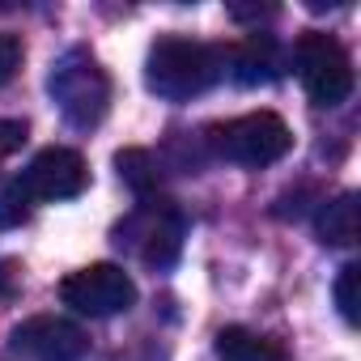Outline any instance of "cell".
<instances>
[{
	"mask_svg": "<svg viewBox=\"0 0 361 361\" xmlns=\"http://www.w3.org/2000/svg\"><path fill=\"white\" fill-rule=\"evenodd\" d=\"M226 77V47L166 35L145 56V85L166 102H192Z\"/></svg>",
	"mask_w": 361,
	"mask_h": 361,
	"instance_id": "1",
	"label": "cell"
},
{
	"mask_svg": "<svg viewBox=\"0 0 361 361\" xmlns=\"http://www.w3.org/2000/svg\"><path fill=\"white\" fill-rule=\"evenodd\" d=\"M47 94H51L56 111H60L73 128H81V132L98 128V123L106 119V111H111V77L102 73V64H98L85 47H68V51L51 64V73H47Z\"/></svg>",
	"mask_w": 361,
	"mask_h": 361,
	"instance_id": "2",
	"label": "cell"
},
{
	"mask_svg": "<svg viewBox=\"0 0 361 361\" xmlns=\"http://www.w3.org/2000/svg\"><path fill=\"white\" fill-rule=\"evenodd\" d=\"M183 213H178L170 200H140L119 226H115V243L123 251H132L140 264L149 268H170L178 259V251H183Z\"/></svg>",
	"mask_w": 361,
	"mask_h": 361,
	"instance_id": "3",
	"label": "cell"
},
{
	"mask_svg": "<svg viewBox=\"0 0 361 361\" xmlns=\"http://www.w3.org/2000/svg\"><path fill=\"white\" fill-rule=\"evenodd\" d=\"M209 145H213L217 157H226V161H234V166L259 170V166L281 161V157L293 149V132H289V123H285L281 115H272V111H251V115H238V119H230V123H217V128L209 132Z\"/></svg>",
	"mask_w": 361,
	"mask_h": 361,
	"instance_id": "4",
	"label": "cell"
},
{
	"mask_svg": "<svg viewBox=\"0 0 361 361\" xmlns=\"http://www.w3.org/2000/svg\"><path fill=\"white\" fill-rule=\"evenodd\" d=\"M293 68L314 106H340L353 94V60L340 47V39L323 30H306L293 47Z\"/></svg>",
	"mask_w": 361,
	"mask_h": 361,
	"instance_id": "5",
	"label": "cell"
},
{
	"mask_svg": "<svg viewBox=\"0 0 361 361\" xmlns=\"http://www.w3.org/2000/svg\"><path fill=\"white\" fill-rule=\"evenodd\" d=\"M60 302L73 306L77 314H90V319H111V314H123L132 310L136 302V281L119 268V264H90L73 276L60 281Z\"/></svg>",
	"mask_w": 361,
	"mask_h": 361,
	"instance_id": "6",
	"label": "cell"
},
{
	"mask_svg": "<svg viewBox=\"0 0 361 361\" xmlns=\"http://www.w3.org/2000/svg\"><path fill=\"white\" fill-rule=\"evenodd\" d=\"M9 344H13V353H22L30 361H85V353H90L85 327H77L73 319H60V314H35V319L18 323Z\"/></svg>",
	"mask_w": 361,
	"mask_h": 361,
	"instance_id": "7",
	"label": "cell"
},
{
	"mask_svg": "<svg viewBox=\"0 0 361 361\" xmlns=\"http://www.w3.org/2000/svg\"><path fill=\"white\" fill-rule=\"evenodd\" d=\"M22 178V188L30 200H73L90 188V166L77 149H43L35 153V161L18 174Z\"/></svg>",
	"mask_w": 361,
	"mask_h": 361,
	"instance_id": "8",
	"label": "cell"
},
{
	"mask_svg": "<svg viewBox=\"0 0 361 361\" xmlns=\"http://www.w3.org/2000/svg\"><path fill=\"white\" fill-rule=\"evenodd\" d=\"M226 73L238 81V85H247V90H255V85H272V81H281V73H285V51H281V43L272 39V35H247L243 43H234V47H226Z\"/></svg>",
	"mask_w": 361,
	"mask_h": 361,
	"instance_id": "9",
	"label": "cell"
},
{
	"mask_svg": "<svg viewBox=\"0 0 361 361\" xmlns=\"http://www.w3.org/2000/svg\"><path fill=\"white\" fill-rule=\"evenodd\" d=\"M314 230H319L323 247H353L357 234H361V196L344 192L331 204H323L319 217H314Z\"/></svg>",
	"mask_w": 361,
	"mask_h": 361,
	"instance_id": "10",
	"label": "cell"
},
{
	"mask_svg": "<svg viewBox=\"0 0 361 361\" xmlns=\"http://www.w3.org/2000/svg\"><path fill=\"white\" fill-rule=\"evenodd\" d=\"M217 361H285V348L272 336H259L251 327H221L213 340Z\"/></svg>",
	"mask_w": 361,
	"mask_h": 361,
	"instance_id": "11",
	"label": "cell"
},
{
	"mask_svg": "<svg viewBox=\"0 0 361 361\" xmlns=\"http://www.w3.org/2000/svg\"><path fill=\"white\" fill-rule=\"evenodd\" d=\"M115 166H119V178L136 192V196H145L149 200V192L157 188V161H153V153H145V149H123V153H115Z\"/></svg>",
	"mask_w": 361,
	"mask_h": 361,
	"instance_id": "12",
	"label": "cell"
},
{
	"mask_svg": "<svg viewBox=\"0 0 361 361\" xmlns=\"http://www.w3.org/2000/svg\"><path fill=\"white\" fill-rule=\"evenodd\" d=\"M30 209H35V200L26 196L22 178H18V174H5V178H0V230L22 226V221L30 217Z\"/></svg>",
	"mask_w": 361,
	"mask_h": 361,
	"instance_id": "13",
	"label": "cell"
},
{
	"mask_svg": "<svg viewBox=\"0 0 361 361\" xmlns=\"http://www.w3.org/2000/svg\"><path fill=\"white\" fill-rule=\"evenodd\" d=\"M357 281H361V268L357 264H344L340 268V276H336V306H340V314H344V323H357L361 319V302H357Z\"/></svg>",
	"mask_w": 361,
	"mask_h": 361,
	"instance_id": "14",
	"label": "cell"
},
{
	"mask_svg": "<svg viewBox=\"0 0 361 361\" xmlns=\"http://www.w3.org/2000/svg\"><path fill=\"white\" fill-rule=\"evenodd\" d=\"M22 68V39L9 35V30H0V85H9Z\"/></svg>",
	"mask_w": 361,
	"mask_h": 361,
	"instance_id": "15",
	"label": "cell"
},
{
	"mask_svg": "<svg viewBox=\"0 0 361 361\" xmlns=\"http://www.w3.org/2000/svg\"><path fill=\"white\" fill-rule=\"evenodd\" d=\"M26 145V123L22 119H0V161H9Z\"/></svg>",
	"mask_w": 361,
	"mask_h": 361,
	"instance_id": "16",
	"label": "cell"
}]
</instances>
